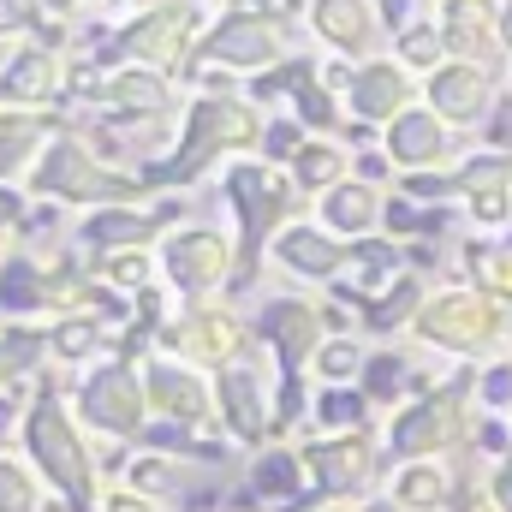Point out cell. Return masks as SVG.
I'll use <instances>...</instances> for the list:
<instances>
[{
	"label": "cell",
	"instance_id": "cell-15",
	"mask_svg": "<svg viewBox=\"0 0 512 512\" xmlns=\"http://www.w3.org/2000/svg\"><path fill=\"white\" fill-rule=\"evenodd\" d=\"M441 143H447L441 114H399L393 131H387V149H393V161H405V167L441 161Z\"/></svg>",
	"mask_w": 512,
	"mask_h": 512
},
{
	"label": "cell",
	"instance_id": "cell-2",
	"mask_svg": "<svg viewBox=\"0 0 512 512\" xmlns=\"http://www.w3.org/2000/svg\"><path fill=\"white\" fill-rule=\"evenodd\" d=\"M471 387H429L417 399H405L387 423V453L405 465V459H447L453 447H471Z\"/></svg>",
	"mask_w": 512,
	"mask_h": 512
},
{
	"label": "cell",
	"instance_id": "cell-32",
	"mask_svg": "<svg viewBox=\"0 0 512 512\" xmlns=\"http://www.w3.org/2000/svg\"><path fill=\"white\" fill-rule=\"evenodd\" d=\"M489 495H495V507L501 512H512V459H501V465H489Z\"/></svg>",
	"mask_w": 512,
	"mask_h": 512
},
{
	"label": "cell",
	"instance_id": "cell-19",
	"mask_svg": "<svg viewBox=\"0 0 512 512\" xmlns=\"http://www.w3.org/2000/svg\"><path fill=\"white\" fill-rule=\"evenodd\" d=\"M399 96H405V84H399L393 66H370V72L352 78V108L370 114V120H399Z\"/></svg>",
	"mask_w": 512,
	"mask_h": 512
},
{
	"label": "cell",
	"instance_id": "cell-25",
	"mask_svg": "<svg viewBox=\"0 0 512 512\" xmlns=\"http://www.w3.org/2000/svg\"><path fill=\"white\" fill-rule=\"evenodd\" d=\"M471 453H477V459H489V465L512 459V423H507V417H483V423L471 429Z\"/></svg>",
	"mask_w": 512,
	"mask_h": 512
},
{
	"label": "cell",
	"instance_id": "cell-22",
	"mask_svg": "<svg viewBox=\"0 0 512 512\" xmlns=\"http://www.w3.org/2000/svg\"><path fill=\"white\" fill-rule=\"evenodd\" d=\"M364 352H358V340H346V334H334V340H322V352H316V382L322 387H352L358 376H364Z\"/></svg>",
	"mask_w": 512,
	"mask_h": 512
},
{
	"label": "cell",
	"instance_id": "cell-34",
	"mask_svg": "<svg viewBox=\"0 0 512 512\" xmlns=\"http://www.w3.org/2000/svg\"><path fill=\"white\" fill-rule=\"evenodd\" d=\"M358 512H405L393 495H370V501H358Z\"/></svg>",
	"mask_w": 512,
	"mask_h": 512
},
{
	"label": "cell",
	"instance_id": "cell-18",
	"mask_svg": "<svg viewBox=\"0 0 512 512\" xmlns=\"http://www.w3.org/2000/svg\"><path fill=\"white\" fill-rule=\"evenodd\" d=\"M209 48H215L221 60H233V66H256V60L274 54V36H268L256 18H227V24L209 36Z\"/></svg>",
	"mask_w": 512,
	"mask_h": 512
},
{
	"label": "cell",
	"instance_id": "cell-9",
	"mask_svg": "<svg viewBox=\"0 0 512 512\" xmlns=\"http://www.w3.org/2000/svg\"><path fill=\"white\" fill-rule=\"evenodd\" d=\"M387 495L405 512H453L459 477L447 471V459H405V465L387 477Z\"/></svg>",
	"mask_w": 512,
	"mask_h": 512
},
{
	"label": "cell",
	"instance_id": "cell-29",
	"mask_svg": "<svg viewBox=\"0 0 512 512\" xmlns=\"http://www.w3.org/2000/svg\"><path fill=\"white\" fill-rule=\"evenodd\" d=\"M334 173H340V155H334V149H304V155H298V179H304L310 191L334 185Z\"/></svg>",
	"mask_w": 512,
	"mask_h": 512
},
{
	"label": "cell",
	"instance_id": "cell-35",
	"mask_svg": "<svg viewBox=\"0 0 512 512\" xmlns=\"http://www.w3.org/2000/svg\"><path fill=\"white\" fill-rule=\"evenodd\" d=\"M304 512H358V507H346V501H316V507H304Z\"/></svg>",
	"mask_w": 512,
	"mask_h": 512
},
{
	"label": "cell",
	"instance_id": "cell-23",
	"mask_svg": "<svg viewBox=\"0 0 512 512\" xmlns=\"http://www.w3.org/2000/svg\"><path fill=\"white\" fill-rule=\"evenodd\" d=\"M358 387H364L370 405H393V399L405 393V358H399V352H376V358L364 364Z\"/></svg>",
	"mask_w": 512,
	"mask_h": 512
},
{
	"label": "cell",
	"instance_id": "cell-10",
	"mask_svg": "<svg viewBox=\"0 0 512 512\" xmlns=\"http://www.w3.org/2000/svg\"><path fill=\"white\" fill-rule=\"evenodd\" d=\"M167 346L185 358V364H209V370H227V364H239V322L233 316H191V322H179L173 334H167Z\"/></svg>",
	"mask_w": 512,
	"mask_h": 512
},
{
	"label": "cell",
	"instance_id": "cell-20",
	"mask_svg": "<svg viewBox=\"0 0 512 512\" xmlns=\"http://www.w3.org/2000/svg\"><path fill=\"white\" fill-rule=\"evenodd\" d=\"M316 30L358 54L370 42V12H364V0H316Z\"/></svg>",
	"mask_w": 512,
	"mask_h": 512
},
{
	"label": "cell",
	"instance_id": "cell-28",
	"mask_svg": "<svg viewBox=\"0 0 512 512\" xmlns=\"http://www.w3.org/2000/svg\"><path fill=\"white\" fill-rule=\"evenodd\" d=\"M48 346H54V358H90V352L102 346V334H96L90 322H60Z\"/></svg>",
	"mask_w": 512,
	"mask_h": 512
},
{
	"label": "cell",
	"instance_id": "cell-17",
	"mask_svg": "<svg viewBox=\"0 0 512 512\" xmlns=\"http://www.w3.org/2000/svg\"><path fill=\"white\" fill-rule=\"evenodd\" d=\"M310 417H316V429H328V435L370 429V399H364V387H322L316 405H310Z\"/></svg>",
	"mask_w": 512,
	"mask_h": 512
},
{
	"label": "cell",
	"instance_id": "cell-16",
	"mask_svg": "<svg viewBox=\"0 0 512 512\" xmlns=\"http://www.w3.org/2000/svg\"><path fill=\"white\" fill-rule=\"evenodd\" d=\"M280 262H286L292 274L328 280V274L340 268V245H334V239H322V233H310V227H292V233L280 239Z\"/></svg>",
	"mask_w": 512,
	"mask_h": 512
},
{
	"label": "cell",
	"instance_id": "cell-21",
	"mask_svg": "<svg viewBox=\"0 0 512 512\" xmlns=\"http://www.w3.org/2000/svg\"><path fill=\"white\" fill-rule=\"evenodd\" d=\"M322 215H328L340 233H364V227H376V191H370V185H334V191L322 197Z\"/></svg>",
	"mask_w": 512,
	"mask_h": 512
},
{
	"label": "cell",
	"instance_id": "cell-26",
	"mask_svg": "<svg viewBox=\"0 0 512 512\" xmlns=\"http://www.w3.org/2000/svg\"><path fill=\"white\" fill-rule=\"evenodd\" d=\"M36 352H42V340H36V334H6V340H0V393L12 387L18 370H30V364H36Z\"/></svg>",
	"mask_w": 512,
	"mask_h": 512
},
{
	"label": "cell",
	"instance_id": "cell-8",
	"mask_svg": "<svg viewBox=\"0 0 512 512\" xmlns=\"http://www.w3.org/2000/svg\"><path fill=\"white\" fill-rule=\"evenodd\" d=\"M245 489L268 507L304 512V489H310V471H304V453L292 441H268L262 453H251V471H245Z\"/></svg>",
	"mask_w": 512,
	"mask_h": 512
},
{
	"label": "cell",
	"instance_id": "cell-14",
	"mask_svg": "<svg viewBox=\"0 0 512 512\" xmlns=\"http://www.w3.org/2000/svg\"><path fill=\"white\" fill-rule=\"evenodd\" d=\"M483 102H489V78H483L477 66H447V72H435V114H447V120H477Z\"/></svg>",
	"mask_w": 512,
	"mask_h": 512
},
{
	"label": "cell",
	"instance_id": "cell-7",
	"mask_svg": "<svg viewBox=\"0 0 512 512\" xmlns=\"http://www.w3.org/2000/svg\"><path fill=\"white\" fill-rule=\"evenodd\" d=\"M495 310L483 304V298H465V292H453V298H435L423 316H417V334L429 340V346H441V352H459V358H483L489 346H495Z\"/></svg>",
	"mask_w": 512,
	"mask_h": 512
},
{
	"label": "cell",
	"instance_id": "cell-33",
	"mask_svg": "<svg viewBox=\"0 0 512 512\" xmlns=\"http://www.w3.org/2000/svg\"><path fill=\"white\" fill-rule=\"evenodd\" d=\"M12 435H24V411H18V399L12 393H0V453H6V441Z\"/></svg>",
	"mask_w": 512,
	"mask_h": 512
},
{
	"label": "cell",
	"instance_id": "cell-5",
	"mask_svg": "<svg viewBox=\"0 0 512 512\" xmlns=\"http://www.w3.org/2000/svg\"><path fill=\"white\" fill-rule=\"evenodd\" d=\"M215 405H221V429L233 447L262 453L274 441V405H268V387L251 364H227L215 370Z\"/></svg>",
	"mask_w": 512,
	"mask_h": 512
},
{
	"label": "cell",
	"instance_id": "cell-11",
	"mask_svg": "<svg viewBox=\"0 0 512 512\" xmlns=\"http://www.w3.org/2000/svg\"><path fill=\"white\" fill-rule=\"evenodd\" d=\"M36 191H54V197H126V185L108 179V173H96V167L84 161V149H72V143H60V149L42 161Z\"/></svg>",
	"mask_w": 512,
	"mask_h": 512
},
{
	"label": "cell",
	"instance_id": "cell-3",
	"mask_svg": "<svg viewBox=\"0 0 512 512\" xmlns=\"http://www.w3.org/2000/svg\"><path fill=\"white\" fill-rule=\"evenodd\" d=\"M304 453V471H310V489L316 501H370L376 483H382V441L370 429H346V435H304L298 441Z\"/></svg>",
	"mask_w": 512,
	"mask_h": 512
},
{
	"label": "cell",
	"instance_id": "cell-30",
	"mask_svg": "<svg viewBox=\"0 0 512 512\" xmlns=\"http://www.w3.org/2000/svg\"><path fill=\"white\" fill-rule=\"evenodd\" d=\"M453 512H501V507H495V495H489V483H483V477H465Z\"/></svg>",
	"mask_w": 512,
	"mask_h": 512
},
{
	"label": "cell",
	"instance_id": "cell-1",
	"mask_svg": "<svg viewBox=\"0 0 512 512\" xmlns=\"http://www.w3.org/2000/svg\"><path fill=\"white\" fill-rule=\"evenodd\" d=\"M24 459L30 471L48 483V495L66 512H102L108 489H102V459L90 447V429L78 423V411H66V393L42 382L24 405Z\"/></svg>",
	"mask_w": 512,
	"mask_h": 512
},
{
	"label": "cell",
	"instance_id": "cell-6",
	"mask_svg": "<svg viewBox=\"0 0 512 512\" xmlns=\"http://www.w3.org/2000/svg\"><path fill=\"white\" fill-rule=\"evenodd\" d=\"M143 382H149V411L161 417V423H179V429H191V435H203L209 423H221V405H215V382H203L197 376V364H149L143 370Z\"/></svg>",
	"mask_w": 512,
	"mask_h": 512
},
{
	"label": "cell",
	"instance_id": "cell-4",
	"mask_svg": "<svg viewBox=\"0 0 512 512\" xmlns=\"http://www.w3.org/2000/svg\"><path fill=\"white\" fill-rule=\"evenodd\" d=\"M72 411L84 429L108 435L114 447L120 441H143L149 435V382L131 370V364H96L84 382L72 387Z\"/></svg>",
	"mask_w": 512,
	"mask_h": 512
},
{
	"label": "cell",
	"instance_id": "cell-31",
	"mask_svg": "<svg viewBox=\"0 0 512 512\" xmlns=\"http://www.w3.org/2000/svg\"><path fill=\"white\" fill-rule=\"evenodd\" d=\"M102 512H161V501H149V495H137V489H108Z\"/></svg>",
	"mask_w": 512,
	"mask_h": 512
},
{
	"label": "cell",
	"instance_id": "cell-12",
	"mask_svg": "<svg viewBox=\"0 0 512 512\" xmlns=\"http://www.w3.org/2000/svg\"><path fill=\"white\" fill-rule=\"evenodd\" d=\"M221 268H227V251H221L215 233H185V239L167 245V274H173L179 292H209L221 280Z\"/></svg>",
	"mask_w": 512,
	"mask_h": 512
},
{
	"label": "cell",
	"instance_id": "cell-36",
	"mask_svg": "<svg viewBox=\"0 0 512 512\" xmlns=\"http://www.w3.org/2000/svg\"><path fill=\"white\" fill-rule=\"evenodd\" d=\"M507 423H512V417H507Z\"/></svg>",
	"mask_w": 512,
	"mask_h": 512
},
{
	"label": "cell",
	"instance_id": "cell-13",
	"mask_svg": "<svg viewBox=\"0 0 512 512\" xmlns=\"http://www.w3.org/2000/svg\"><path fill=\"white\" fill-rule=\"evenodd\" d=\"M0 512H66L54 495H48V483L30 471V459H18V453H0Z\"/></svg>",
	"mask_w": 512,
	"mask_h": 512
},
{
	"label": "cell",
	"instance_id": "cell-24",
	"mask_svg": "<svg viewBox=\"0 0 512 512\" xmlns=\"http://www.w3.org/2000/svg\"><path fill=\"white\" fill-rule=\"evenodd\" d=\"M126 477H131V489L137 495H149V501H161L167 489H173V477H179V459H167V453H131V465H126Z\"/></svg>",
	"mask_w": 512,
	"mask_h": 512
},
{
	"label": "cell",
	"instance_id": "cell-27",
	"mask_svg": "<svg viewBox=\"0 0 512 512\" xmlns=\"http://www.w3.org/2000/svg\"><path fill=\"white\" fill-rule=\"evenodd\" d=\"M471 393L489 405V417H501V411L512 417V364H489V370L477 376V387H471Z\"/></svg>",
	"mask_w": 512,
	"mask_h": 512
}]
</instances>
